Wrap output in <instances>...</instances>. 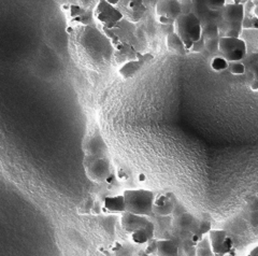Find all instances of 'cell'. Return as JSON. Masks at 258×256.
<instances>
[{
    "label": "cell",
    "mask_w": 258,
    "mask_h": 256,
    "mask_svg": "<svg viewBox=\"0 0 258 256\" xmlns=\"http://www.w3.org/2000/svg\"><path fill=\"white\" fill-rule=\"evenodd\" d=\"M221 37L240 38L245 18L243 5H225V7L221 10Z\"/></svg>",
    "instance_id": "1"
},
{
    "label": "cell",
    "mask_w": 258,
    "mask_h": 256,
    "mask_svg": "<svg viewBox=\"0 0 258 256\" xmlns=\"http://www.w3.org/2000/svg\"><path fill=\"white\" fill-rule=\"evenodd\" d=\"M175 33L181 37L187 51L192 44L203 38V23L194 12L182 13L175 21Z\"/></svg>",
    "instance_id": "2"
},
{
    "label": "cell",
    "mask_w": 258,
    "mask_h": 256,
    "mask_svg": "<svg viewBox=\"0 0 258 256\" xmlns=\"http://www.w3.org/2000/svg\"><path fill=\"white\" fill-rule=\"evenodd\" d=\"M126 212L151 217L154 209L155 194L149 189H127L124 191Z\"/></svg>",
    "instance_id": "3"
},
{
    "label": "cell",
    "mask_w": 258,
    "mask_h": 256,
    "mask_svg": "<svg viewBox=\"0 0 258 256\" xmlns=\"http://www.w3.org/2000/svg\"><path fill=\"white\" fill-rule=\"evenodd\" d=\"M83 166L86 177L96 183H103L113 174L112 165L109 157L84 156Z\"/></svg>",
    "instance_id": "4"
},
{
    "label": "cell",
    "mask_w": 258,
    "mask_h": 256,
    "mask_svg": "<svg viewBox=\"0 0 258 256\" xmlns=\"http://www.w3.org/2000/svg\"><path fill=\"white\" fill-rule=\"evenodd\" d=\"M103 33L111 40V43L115 50L128 44L134 45L133 41L136 39L135 25L124 19L111 28L103 27Z\"/></svg>",
    "instance_id": "5"
},
{
    "label": "cell",
    "mask_w": 258,
    "mask_h": 256,
    "mask_svg": "<svg viewBox=\"0 0 258 256\" xmlns=\"http://www.w3.org/2000/svg\"><path fill=\"white\" fill-rule=\"evenodd\" d=\"M199 218L195 217L190 212H184L179 215H174L171 220V233L181 237L184 241L189 240L198 233Z\"/></svg>",
    "instance_id": "6"
},
{
    "label": "cell",
    "mask_w": 258,
    "mask_h": 256,
    "mask_svg": "<svg viewBox=\"0 0 258 256\" xmlns=\"http://www.w3.org/2000/svg\"><path fill=\"white\" fill-rule=\"evenodd\" d=\"M219 51L222 56L230 61L243 60L247 54V46L243 39L233 37H221Z\"/></svg>",
    "instance_id": "7"
},
{
    "label": "cell",
    "mask_w": 258,
    "mask_h": 256,
    "mask_svg": "<svg viewBox=\"0 0 258 256\" xmlns=\"http://www.w3.org/2000/svg\"><path fill=\"white\" fill-rule=\"evenodd\" d=\"M183 13V7L179 0H158L156 14L160 25L175 24V21Z\"/></svg>",
    "instance_id": "8"
},
{
    "label": "cell",
    "mask_w": 258,
    "mask_h": 256,
    "mask_svg": "<svg viewBox=\"0 0 258 256\" xmlns=\"http://www.w3.org/2000/svg\"><path fill=\"white\" fill-rule=\"evenodd\" d=\"M208 236L215 256L231 255L235 241L227 231L224 229H212Z\"/></svg>",
    "instance_id": "9"
},
{
    "label": "cell",
    "mask_w": 258,
    "mask_h": 256,
    "mask_svg": "<svg viewBox=\"0 0 258 256\" xmlns=\"http://www.w3.org/2000/svg\"><path fill=\"white\" fill-rule=\"evenodd\" d=\"M94 14L103 27L107 28L113 27L124 19L123 13L115 8V6L107 3L106 0H99L98 5L95 8Z\"/></svg>",
    "instance_id": "10"
},
{
    "label": "cell",
    "mask_w": 258,
    "mask_h": 256,
    "mask_svg": "<svg viewBox=\"0 0 258 256\" xmlns=\"http://www.w3.org/2000/svg\"><path fill=\"white\" fill-rule=\"evenodd\" d=\"M84 156L93 157H108L109 149L106 141L99 133H94L85 137L83 141Z\"/></svg>",
    "instance_id": "11"
},
{
    "label": "cell",
    "mask_w": 258,
    "mask_h": 256,
    "mask_svg": "<svg viewBox=\"0 0 258 256\" xmlns=\"http://www.w3.org/2000/svg\"><path fill=\"white\" fill-rule=\"evenodd\" d=\"M150 221L151 220H149V217L135 214L132 212H124L122 213V217H120V225H122L124 231L132 235L137 229L147 225Z\"/></svg>",
    "instance_id": "12"
},
{
    "label": "cell",
    "mask_w": 258,
    "mask_h": 256,
    "mask_svg": "<svg viewBox=\"0 0 258 256\" xmlns=\"http://www.w3.org/2000/svg\"><path fill=\"white\" fill-rule=\"evenodd\" d=\"M152 58H153V56L151 54H144V55L140 54L139 58L128 61V62L124 63V65L120 66V68L118 70V74L124 79L133 78L143 68V66L147 63V61H149Z\"/></svg>",
    "instance_id": "13"
},
{
    "label": "cell",
    "mask_w": 258,
    "mask_h": 256,
    "mask_svg": "<svg viewBox=\"0 0 258 256\" xmlns=\"http://www.w3.org/2000/svg\"><path fill=\"white\" fill-rule=\"evenodd\" d=\"M174 209V203L172 198L169 195V193L165 195L156 196L154 202V209H153V213L157 217H169L172 215Z\"/></svg>",
    "instance_id": "14"
},
{
    "label": "cell",
    "mask_w": 258,
    "mask_h": 256,
    "mask_svg": "<svg viewBox=\"0 0 258 256\" xmlns=\"http://www.w3.org/2000/svg\"><path fill=\"white\" fill-rule=\"evenodd\" d=\"M155 236V224L150 221L147 225L137 229L132 234L133 241L137 244H147L152 240H154Z\"/></svg>",
    "instance_id": "15"
},
{
    "label": "cell",
    "mask_w": 258,
    "mask_h": 256,
    "mask_svg": "<svg viewBox=\"0 0 258 256\" xmlns=\"http://www.w3.org/2000/svg\"><path fill=\"white\" fill-rule=\"evenodd\" d=\"M181 249L171 238L157 240L156 254L157 256H180Z\"/></svg>",
    "instance_id": "16"
},
{
    "label": "cell",
    "mask_w": 258,
    "mask_h": 256,
    "mask_svg": "<svg viewBox=\"0 0 258 256\" xmlns=\"http://www.w3.org/2000/svg\"><path fill=\"white\" fill-rule=\"evenodd\" d=\"M139 56H140V53L135 50L133 44H128L120 47V49H116L114 53L115 60L118 63H120V65H124V63L128 61L139 58Z\"/></svg>",
    "instance_id": "17"
},
{
    "label": "cell",
    "mask_w": 258,
    "mask_h": 256,
    "mask_svg": "<svg viewBox=\"0 0 258 256\" xmlns=\"http://www.w3.org/2000/svg\"><path fill=\"white\" fill-rule=\"evenodd\" d=\"M166 44H167L168 50L174 54L186 55V53L188 52L186 50V47H185L183 40L175 33V31L166 37Z\"/></svg>",
    "instance_id": "18"
},
{
    "label": "cell",
    "mask_w": 258,
    "mask_h": 256,
    "mask_svg": "<svg viewBox=\"0 0 258 256\" xmlns=\"http://www.w3.org/2000/svg\"><path fill=\"white\" fill-rule=\"evenodd\" d=\"M104 207H106L109 211H112V212H120V213L126 212L124 195L107 197L104 199Z\"/></svg>",
    "instance_id": "19"
},
{
    "label": "cell",
    "mask_w": 258,
    "mask_h": 256,
    "mask_svg": "<svg viewBox=\"0 0 258 256\" xmlns=\"http://www.w3.org/2000/svg\"><path fill=\"white\" fill-rule=\"evenodd\" d=\"M203 37L206 40L221 38L220 25L217 23H208L203 25Z\"/></svg>",
    "instance_id": "20"
},
{
    "label": "cell",
    "mask_w": 258,
    "mask_h": 256,
    "mask_svg": "<svg viewBox=\"0 0 258 256\" xmlns=\"http://www.w3.org/2000/svg\"><path fill=\"white\" fill-rule=\"evenodd\" d=\"M212 230V221L210 215L204 213L203 217L199 218V230L198 234L201 238H205V236L209 235L210 231Z\"/></svg>",
    "instance_id": "21"
},
{
    "label": "cell",
    "mask_w": 258,
    "mask_h": 256,
    "mask_svg": "<svg viewBox=\"0 0 258 256\" xmlns=\"http://www.w3.org/2000/svg\"><path fill=\"white\" fill-rule=\"evenodd\" d=\"M197 256H215L212 251L211 243H210L209 236L208 238L205 236V238L197 244Z\"/></svg>",
    "instance_id": "22"
},
{
    "label": "cell",
    "mask_w": 258,
    "mask_h": 256,
    "mask_svg": "<svg viewBox=\"0 0 258 256\" xmlns=\"http://www.w3.org/2000/svg\"><path fill=\"white\" fill-rule=\"evenodd\" d=\"M227 70L229 71L231 75L242 76V75H244L246 73V66L244 65V62L242 60L230 61Z\"/></svg>",
    "instance_id": "23"
},
{
    "label": "cell",
    "mask_w": 258,
    "mask_h": 256,
    "mask_svg": "<svg viewBox=\"0 0 258 256\" xmlns=\"http://www.w3.org/2000/svg\"><path fill=\"white\" fill-rule=\"evenodd\" d=\"M228 65L229 61L227 59H225L223 56H215L211 60V68L214 71H217V73L228 69Z\"/></svg>",
    "instance_id": "24"
},
{
    "label": "cell",
    "mask_w": 258,
    "mask_h": 256,
    "mask_svg": "<svg viewBox=\"0 0 258 256\" xmlns=\"http://www.w3.org/2000/svg\"><path fill=\"white\" fill-rule=\"evenodd\" d=\"M204 3L211 11H221L226 5V0H204Z\"/></svg>",
    "instance_id": "25"
},
{
    "label": "cell",
    "mask_w": 258,
    "mask_h": 256,
    "mask_svg": "<svg viewBox=\"0 0 258 256\" xmlns=\"http://www.w3.org/2000/svg\"><path fill=\"white\" fill-rule=\"evenodd\" d=\"M219 43H220V38L219 39L206 40V49L210 52L219 51Z\"/></svg>",
    "instance_id": "26"
},
{
    "label": "cell",
    "mask_w": 258,
    "mask_h": 256,
    "mask_svg": "<svg viewBox=\"0 0 258 256\" xmlns=\"http://www.w3.org/2000/svg\"><path fill=\"white\" fill-rule=\"evenodd\" d=\"M243 28H251V29H258V18L251 17V18H244L243 22Z\"/></svg>",
    "instance_id": "27"
},
{
    "label": "cell",
    "mask_w": 258,
    "mask_h": 256,
    "mask_svg": "<svg viewBox=\"0 0 258 256\" xmlns=\"http://www.w3.org/2000/svg\"><path fill=\"white\" fill-rule=\"evenodd\" d=\"M205 49H206V39L203 37L192 44L190 51L194 53H199V52H203Z\"/></svg>",
    "instance_id": "28"
},
{
    "label": "cell",
    "mask_w": 258,
    "mask_h": 256,
    "mask_svg": "<svg viewBox=\"0 0 258 256\" xmlns=\"http://www.w3.org/2000/svg\"><path fill=\"white\" fill-rule=\"evenodd\" d=\"M161 31L166 35V37L168 35H170L175 31V25L174 24H168V25H161Z\"/></svg>",
    "instance_id": "29"
},
{
    "label": "cell",
    "mask_w": 258,
    "mask_h": 256,
    "mask_svg": "<svg viewBox=\"0 0 258 256\" xmlns=\"http://www.w3.org/2000/svg\"><path fill=\"white\" fill-rule=\"evenodd\" d=\"M249 255L251 256H258V245H256L254 249L249 252Z\"/></svg>",
    "instance_id": "30"
},
{
    "label": "cell",
    "mask_w": 258,
    "mask_h": 256,
    "mask_svg": "<svg viewBox=\"0 0 258 256\" xmlns=\"http://www.w3.org/2000/svg\"><path fill=\"white\" fill-rule=\"evenodd\" d=\"M106 2L111 4V5H113V6H116L117 4L120 3V0H106Z\"/></svg>",
    "instance_id": "31"
},
{
    "label": "cell",
    "mask_w": 258,
    "mask_h": 256,
    "mask_svg": "<svg viewBox=\"0 0 258 256\" xmlns=\"http://www.w3.org/2000/svg\"><path fill=\"white\" fill-rule=\"evenodd\" d=\"M246 0H235V3L233 4H237V5H243Z\"/></svg>",
    "instance_id": "32"
},
{
    "label": "cell",
    "mask_w": 258,
    "mask_h": 256,
    "mask_svg": "<svg viewBox=\"0 0 258 256\" xmlns=\"http://www.w3.org/2000/svg\"><path fill=\"white\" fill-rule=\"evenodd\" d=\"M132 2H136V3H140V4H143V0H132Z\"/></svg>",
    "instance_id": "33"
},
{
    "label": "cell",
    "mask_w": 258,
    "mask_h": 256,
    "mask_svg": "<svg viewBox=\"0 0 258 256\" xmlns=\"http://www.w3.org/2000/svg\"><path fill=\"white\" fill-rule=\"evenodd\" d=\"M255 57H256V60L258 61V53H255Z\"/></svg>",
    "instance_id": "34"
},
{
    "label": "cell",
    "mask_w": 258,
    "mask_h": 256,
    "mask_svg": "<svg viewBox=\"0 0 258 256\" xmlns=\"http://www.w3.org/2000/svg\"><path fill=\"white\" fill-rule=\"evenodd\" d=\"M179 2L182 4V3H184V2H186V0H179Z\"/></svg>",
    "instance_id": "35"
},
{
    "label": "cell",
    "mask_w": 258,
    "mask_h": 256,
    "mask_svg": "<svg viewBox=\"0 0 258 256\" xmlns=\"http://www.w3.org/2000/svg\"><path fill=\"white\" fill-rule=\"evenodd\" d=\"M188 2H191V3H192V2H195V0H188Z\"/></svg>",
    "instance_id": "36"
},
{
    "label": "cell",
    "mask_w": 258,
    "mask_h": 256,
    "mask_svg": "<svg viewBox=\"0 0 258 256\" xmlns=\"http://www.w3.org/2000/svg\"><path fill=\"white\" fill-rule=\"evenodd\" d=\"M247 256H251V255H249V254H248V255H247Z\"/></svg>",
    "instance_id": "37"
}]
</instances>
